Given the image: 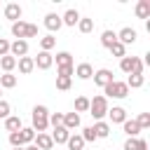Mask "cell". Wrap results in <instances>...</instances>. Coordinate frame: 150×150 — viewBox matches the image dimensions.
Masks as SVG:
<instances>
[{
    "mask_svg": "<svg viewBox=\"0 0 150 150\" xmlns=\"http://www.w3.org/2000/svg\"><path fill=\"white\" fill-rule=\"evenodd\" d=\"M136 124H138L141 129H148V127H150V112H141V115L136 117Z\"/></svg>",
    "mask_w": 150,
    "mask_h": 150,
    "instance_id": "obj_36",
    "label": "cell"
},
{
    "mask_svg": "<svg viewBox=\"0 0 150 150\" xmlns=\"http://www.w3.org/2000/svg\"><path fill=\"white\" fill-rule=\"evenodd\" d=\"M70 84H73V77H61V75H56V89L68 91V89H70Z\"/></svg>",
    "mask_w": 150,
    "mask_h": 150,
    "instance_id": "obj_34",
    "label": "cell"
},
{
    "mask_svg": "<svg viewBox=\"0 0 150 150\" xmlns=\"http://www.w3.org/2000/svg\"><path fill=\"white\" fill-rule=\"evenodd\" d=\"M66 145H68V150H84V141H82L80 134H70L68 141H66Z\"/></svg>",
    "mask_w": 150,
    "mask_h": 150,
    "instance_id": "obj_22",
    "label": "cell"
},
{
    "mask_svg": "<svg viewBox=\"0 0 150 150\" xmlns=\"http://www.w3.org/2000/svg\"><path fill=\"white\" fill-rule=\"evenodd\" d=\"M108 52H110L112 56H117V59H124V56H127V47H124V45H120V42H115Z\"/></svg>",
    "mask_w": 150,
    "mask_h": 150,
    "instance_id": "obj_33",
    "label": "cell"
},
{
    "mask_svg": "<svg viewBox=\"0 0 150 150\" xmlns=\"http://www.w3.org/2000/svg\"><path fill=\"white\" fill-rule=\"evenodd\" d=\"M19 136H21V145H30L35 141V131L30 127H21L19 129Z\"/></svg>",
    "mask_w": 150,
    "mask_h": 150,
    "instance_id": "obj_25",
    "label": "cell"
},
{
    "mask_svg": "<svg viewBox=\"0 0 150 150\" xmlns=\"http://www.w3.org/2000/svg\"><path fill=\"white\" fill-rule=\"evenodd\" d=\"M134 150H148V141L145 138H134Z\"/></svg>",
    "mask_w": 150,
    "mask_h": 150,
    "instance_id": "obj_42",
    "label": "cell"
},
{
    "mask_svg": "<svg viewBox=\"0 0 150 150\" xmlns=\"http://www.w3.org/2000/svg\"><path fill=\"white\" fill-rule=\"evenodd\" d=\"M33 63H35V68H40V70H49L52 63H54V56H52L49 52H40V54L33 59Z\"/></svg>",
    "mask_w": 150,
    "mask_h": 150,
    "instance_id": "obj_9",
    "label": "cell"
},
{
    "mask_svg": "<svg viewBox=\"0 0 150 150\" xmlns=\"http://www.w3.org/2000/svg\"><path fill=\"white\" fill-rule=\"evenodd\" d=\"M136 16L138 19H150V0H138L136 2Z\"/></svg>",
    "mask_w": 150,
    "mask_h": 150,
    "instance_id": "obj_21",
    "label": "cell"
},
{
    "mask_svg": "<svg viewBox=\"0 0 150 150\" xmlns=\"http://www.w3.org/2000/svg\"><path fill=\"white\" fill-rule=\"evenodd\" d=\"M89 110V98L87 96H77L75 98V112L80 115V112H87Z\"/></svg>",
    "mask_w": 150,
    "mask_h": 150,
    "instance_id": "obj_32",
    "label": "cell"
},
{
    "mask_svg": "<svg viewBox=\"0 0 150 150\" xmlns=\"http://www.w3.org/2000/svg\"><path fill=\"white\" fill-rule=\"evenodd\" d=\"M122 150H134V138H127L124 145H122Z\"/></svg>",
    "mask_w": 150,
    "mask_h": 150,
    "instance_id": "obj_43",
    "label": "cell"
},
{
    "mask_svg": "<svg viewBox=\"0 0 150 150\" xmlns=\"http://www.w3.org/2000/svg\"><path fill=\"white\" fill-rule=\"evenodd\" d=\"M115 42H117V33H115V30H103V33H101V45H103L105 49H110Z\"/></svg>",
    "mask_w": 150,
    "mask_h": 150,
    "instance_id": "obj_23",
    "label": "cell"
},
{
    "mask_svg": "<svg viewBox=\"0 0 150 150\" xmlns=\"http://www.w3.org/2000/svg\"><path fill=\"white\" fill-rule=\"evenodd\" d=\"M143 68H145V63L138 56H124V59H120V70L127 73V75H143Z\"/></svg>",
    "mask_w": 150,
    "mask_h": 150,
    "instance_id": "obj_2",
    "label": "cell"
},
{
    "mask_svg": "<svg viewBox=\"0 0 150 150\" xmlns=\"http://www.w3.org/2000/svg\"><path fill=\"white\" fill-rule=\"evenodd\" d=\"M63 127H66L68 131L77 129V127H80V115H77V112H63Z\"/></svg>",
    "mask_w": 150,
    "mask_h": 150,
    "instance_id": "obj_19",
    "label": "cell"
},
{
    "mask_svg": "<svg viewBox=\"0 0 150 150\" xmlns=\"http://www.w3.org/2000/svg\"><path fill=\"white\" fill-rule=\"evenodd\" d=\"M91 129H94L96 138H108V136H110V124L103 122V120H98L96 124H91Z\"/></svg>",
    "mask_w": 150,
    "mask_h": 150,
    "instance_id": "obj_20",
    "label": "cell"
},
{
    "mask_svg": "<svg viewBox=\"0 0 150 150\" xmlns=\"http://www.w3.org/2000/svg\"><path fill=\"white\" fill-rule=\"evenodd\" d=\"M80 136H82V141H84V143H91V141H96V134H94V129H91V127H84Z\"/></svg>",
    "mask_w": 150,
    "mask_h": 150,
    "instance_id": "obj_37",
    "label": "cell"
},
{
    "mask_svg": "<svg viewBox=\"0 0 150 150\" xmlns=\"http://www.w3.org/2000/svg\"><path fill=\"white\" fill-rule=\"evenodd\" d=\"M5 129L12 134V131H19L21 129V117H16V115H9L7 120H5Z\"/></svg>",
    "mask_w": 150,
    "mask_h": 150,
    "instance_id": "obj_27",
    "label": "cell"
},
{
    "mask_svg": "<svg viewBox=\"0 0 150 150\" xmlns=\"http://www.w3.org/2000/svg\"><path fill=\"white\" fill-rule=\"evenodd\" d=\"M38 150H52L54 148V141L49 134H35V143H33Z\"/></svg>",
    "mask_w": 150,
    "mask_h": 150,
    "instance_id": "obj_14",
    "label": "cell"
},
{
    "mask_svg": "<svg viewBox=\"0 0 150 150\" xmlns=\"http://www.w3.org/2000/svg\"><path fill=\"white\" fill-rule=\"evenodd\" d=\"M143 82H145V77H143V75H129L124 84H127L129 89H138V87H143Z\"/></svg>",
    "mask_w": 150,
    "mask_h": 150,
    "instance_id": "obj_31",
    "label": "cell"
},
{
    "mask_svg": "<svg viewBox=\"0 0 150 150\" xmlns=\"http://www.w3.org/2000/svg\"><path fill=\"white\" fill-rule=\"evenodd\" d=\"M23 150H38V148H35V145L30 143V145H23Z\"/></svg>",
    "mask_w": 150,
    "mask_h": 150,
    "instance_id": "obj_44",
    "label": "cell"
},
{
    "mask_svg": "<svg viewBox=\"0 0 150 150\" xmlns=\"http://www.w3.org/2000/svg\"><path fill=\"white\" fill-rule=\"evenodd\" d=\"M56 75H61V77H73V75H75V66H61V68H56Z\"/></svg>",
    "mask_w": 150,
    "mask_h": 150,
    "instance_id": "obj_35",
    "label": "cell"
},
{
    "mask_svg": "<svg viewBox=\"0 0 150 150\" xmlns=\"http://www.w3.org/2000/svg\"><path fill=\"white\" fill-rule=\"evenodd\" d=\"M16 66H19V73H21V75H30V73L35 70L33 56H21V59H16Z\"/></svg>",
    "mask_w": 150,
    "mask_h": 150,
    "instance_id": "obj_13",
    "label": "cell"
},
{
    "mask_svg": "<svg viewBox=\"0 0 150 150\" xmlns=\"http://www.w3.org/2000/svg\"><path fill=\"white\" fill-rule=\"evenodd\" d=\"M75 75H77L80 80H91V75H94L91 63H77V66H75Z\"/></svg>",
    "mask_w": 150,
    "mask_h": 150,
    "instance_id": "obj_18",
    "label": "cell"
},
{
    "mask_svg": "<svg viewBox=\"0 0 150 150\" xmlns=\"http://www.w3.org/2000/svg\"><path fill=\"white\" fill-rule=\"evenodd\" d=\"M42 23H45V28L49 30V35H52V33H56V30L63 26V23H61V16H59V14H54V12H49V14L45 16V21H42Z\"/></svg>",
    "mask_w": 150,
    "mask_h": 150,
    "instance_id": "obj_11",
    "label": "cell"
},
{
    "mask_svg": "<svg viewBox=\"0 0 150 150\" xmlns=\"http://www.w3.org/2000/svg\"><path fill=\"white\" fill-rule=\"evenodd\" d=\"M94 84H98L101 89L105 87V84H110L115 77H112V70H108V68H101V70H94Z\"/></svg>",
    "mask_w": 150,
    "mask_h": 150,
    "instance_id": "obj_7",
    "label": "cell"
},
{
    "mask_svg": "<svg viewBox=\"0 0 150 150\" xmlns=\"http://www.w3.org/2000/svg\"><path fill=\"white\" fill-rule=\"evenodd\" d=\"M49 124L52 127H61L63 124V112H52L49 115Z\"/></svg>",
    "mask_w": 150,
    "mask_h": 150,
    "instance_id": "obj_38",
    "label": "cell"
},
{
    "mask_svg": "<svg viewBox=\"0 0 150 150\" xmlns=\"http://www.w3.org/2000/svg\"><path fill=\"white\" fill-rule=\"evenodd\" d=\"M61 66H73V54L70 52H59L56 54V68Z\"/></svg>",
    "mask_w": 150,
    "mask_h": 150,
    "instance_id": "obj_29",
    "label": "cell"
},
{
    "mask_svg": "<svg viewBox=\"0 0 150 150\" xmlns=\"http://www.w3.org/2000/svg\"><path fill=\"white\" fill-rule=\"evenodd\" d=\"M89 115L98 122V120H103L105 115H108V98L105 96H94V98H89Z\"/></svg>",
    "mask_w": 150,
    "mask_h": 150,
    "instance_id": "obj_4",
    "label": "cell"
},
{
    "mask_svg": "<svg viewBox=\"0 0 150 150\" xmlns=\"http://www.w3.org/2000/svg\"><path fill=\"white\" fill-rule=\"evenodd\" d=\"M21 14H23L21 5H16V2H7V5H5V19H9L12 23H14V21H19V19H21Z\"/></svg>",
    "mask_w": 150,
    "mask_h": 150,
    "instance_id": "obj_10",
    "label": "cell"
},
{
    "mask_svg": "<svg viewBox=\"0 0 150 150\" xmlns=\"http://www.w3.org/2000/svg\"><path fill=\"white\" fill-rule=\"evenodd\" d=\"M9 54L16 59H21V56H26L28 54V40H14V42H9Z\"/></svg>",
    "mask_w": 150,
    "mask_h": 150,
    "instance_id": "obj_8",
    "label": "cell"
},
{
    "mask_svg": "<svg viewBox=\"0 0 150 150\" xmlns=\"http://www.w3.org/2000/svg\"><path fill=\"white\" fill-rule=\"evenodd\" d=\"M14 150H23V148H14Z\"/></svg>",
    "mask_w": 150,
    "mask_h": 150,
    "instance_id": "obj_46",
    "label": "cell"
},
{
    "mask_svg": "<svg viewBox=\"0 0 150 150\" xmlns=\"http://www.w3.org/2000/svg\"><path fill=\"white\" fill-rule=\"evenodd\" d=\"M122 129H124V134L129 138H138V134H141V127L136 124V120H124L122 122Z\"/></svg>",
    "mask_w": 150,
    "mask_h": 150,
    "instance_id": "obj_16",
    "label": "cell"
},
{
    "mask_svg": "<svg viewBox=\"0 0 150 150\" xmlns=\"http://www.w3.org/2000/svg\"><path fill=\"white\" fill-rule=\"evenodd\" d=\"M103 91H105V98H127L129 96V87L120 80H112L110 84H105Z\"/></svg>",
    "mask_w": 150,
    "mask_h": 150,
    "instance_id": "obj_5",
    "label": "cell"
},
{
    "mask_svg": "<svg viewBox=\"0 0 150 150\" xmlns=\"http://www.w3.org/2000/svg\"><path fill=\"white\" fill-rule=\"evenodd\" d=\"M9 112H12V105H9L7 101H0V120H7Z\"/></svg>",
    "mask_w": 150,
    "mask_h": 150,
    "instance_id": "obj_39",
    "label": "cell"
},
{
    "mask_svg": "<svg viewBox=\"0 0 150 150\" xmlns=\"http://www.w3.org/2000/svg\"><path fill=\"white\" fill-rule=\"evenodd\" d=\"M12 35L16 40H26V38H35L38 35V26L35 23H26V21H14L12 23Z\"/></svg>",
    "mask_w": 150,
    "mask_h": 150,
    "instance_id": "obj_3",
    "label": "cell"
},
{
    "mask_svg": "<svg viewBox=\"0 0 150 150\" xmlns=\"http://www.w3.org/2000/svg\"><path fill=\"white\" fill-rule=\"evenodd\" d=\"M0 101H2V89H0Z\"/></svg>",
    "mask_w": 150,
    "mask_h": 150,
    "instance_id": "obj_45",
    "label": "cell"
},
{
    "mask_svg": "<svg viewBox=\"0 0 150 150\" xmlns=\"http://www.w3.org/2000/svg\"><path fill=\"white\" fill-rule=\"evenodd\" d=\"M49 136H52V141H54L56 145H61V143H66V141H68L70 131H68V129H66V127L61 124V127H54V131H52Z\"/></svg>",
    "mask_w": 150,
    "mask_h": 150,
    "instance_id": "obj_15",
    "label": "cell"
},
{
    "mask_svg": "<svg viewBox=\"0 0 150 150\" xmlns=\"http://www.w3.org/2000/svg\"><path fill=\"white\" fill-rule=\"evenodd\" d=\"M14 87H16V75L2 73L0 75V89H14Z\"/></svg>",
    "mask_w": 150,
    "mask_h": 150,
    "instance_id": "obj_24",
    "label": "cell"
},
{
    "mask_svg": "<svg viewBox=\"0 0 150 150\" xmlns=\"http://www.w3.org/2000/svg\"><path fill=\"white\" fill-rule=\"evenodd\" d=\"M9 145H12V148H23V145H21V136H19V131H12V134H9Z\"/></svg>",
    "mask_w": 150,
    "mask_h": 150,
    "instance_id": "obj_40",
    "label": "cell"
},
{
    "mask_svg": "<svg viewBox=\"0 0 150 150\" xmlns=\"http://www.w3.org/2000/svg\"><path fill=\"white\" fill-rule=\"evenodd\" d=\"M77 21H80V12L77 9H66L63 16H61V23L63 26H77Z\"/></svg>",
    "mask_w": 150,
    "mask_h": 150,
    "instance_id": "obj_17",
    "label": "cell"
},
{
    "mask_svg": "<svg viewBox=\"0 0 150 150\" xmlns=\"http://www.w3.org/2000/svg\"><path fill=\"white\" fill-rule=\"evenodd\" d=\"M0 68H2L5 73H12V70L16 68V59H14L12 54H7V56H0Z\"/></svg>",
    "mask_w": 150,
    "mask_h": 150,
    "instance_id": "obj_26",
    "label": "cell"
},
{
    "mask_svg": "<svg viewBox=\"0 0 150 150\" xmlns=\"http://www.w3.org/2000/svg\"><path fill=\"white\" fill-rule=\"evenodd\" d=\"M136 38H138V33H136V28H129V26H124L120 33H117V42L120 45H134L136 42Z\"/></svg>",
    "mask_w": 150,
    "mask_h": 150,
    "instance_id": "obj_6",
    "label": "cell"
},
{
    "mask_svg": "<svg viewBox=\"0 0 150 150\" xmlns=\"http://www.w3.org/2000/svg\"><path fill=\"white\" fill-rule=\"evenodd\" d=\"M77 28H80V33H91L94 30V19H87V16H80V21H77Z\"/></svg>",
    "mask_w": 150,
    "mask_h": 150,
    "instance_id": "obj_28",
    "label": "cell"
},
{
    "mask_svg": "<svg viewBox=\"0 0 150 150\" xmlns=\"http://www.w3.org/2000/svg\"><path fill=\"white\" fill-rule=\"evenodd\" d=\"M7 54H9V40L0 38V56H7Z\"/></svg>",
    "mask_w": 150,
    "mask_h": 150,
    "instance_id": "obj_41",
    "label": "cell"
},
{
    "mask_svg": "<svg viewBox=\"0 0 150 150\" xmlns=\"http://www.w3.org/2000/svg\"><path fill=\"white\" fill-rule=\"evenodd\" d=\"M108 117H110L112 124H122L127 120V110L122 105H112V108H108Z\"/></svg>",
    "mask_w": 150,
    "mask_h": 150,
    "instance_id": "obj_12",
    "label": "cell"
},
{
    "mask_svg": "<svg viewBox=\"0 0 150 150\" xmlns=\"http://www.w3.org/2000/svg\"><path fill=\"white\" fill-rule=\"evenodd\" d=\"M54 45H56V38H54V35L40 38V52H49V49H54Z\"/></svg>",
    "mask_w": 150,
    "mask_h": 150,
    "instance_id": "obj_30",
    "label": "cell"
},
{
    "mask_svg": "<svg viewBox=\"0 0 150 150\" xmlns=\"http://www.w3.org/2000/svg\"><path fill=\"white\" fill-rule=\"evenodd\" d=\"M47 127H49V110H47V105H35L33 108V127L30 129L35 134H45Z\"/></svg>",
    "mask_w": 150,
    "mask_h": 150,
    "instance_id": "obj_1",
    "label": "cell"
}]
</instances>
